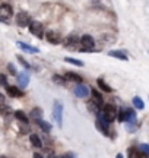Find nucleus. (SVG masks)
I'll return each mask as SVG.
<instances>
[{
    "instance_id": "obj_1",
    "label": "nucleus",
    "mask_w": 149,
    "mask_h": 158,
    "mask_svg": "<svg viewBox=\"0 0 149 158\" xmlns=\"http://www.w3.org/2000/svg\"><path fill=\"white\" fill-rule=\"evenodd\" d=\"M99 114H101L108 123H111V122H114L115 118H117V108H115V106H113V104H105V106H103Z\"/></svg>"
},
{
    "instance_id": "obj_2",
    "label": "nucleus",
    "mask_w": 149,
    "mask_h": 158,
    "mask_svg": "<svg viewBox=\"0 0 149 158\" xmlns=\"http://www.w3.org/2000/svg\"><path fill=\"white\" fill-rule=\"evenodd\" d=\"M29 31L31 34H34L37 38H44V25L40 22V21H31L29 22Z\"/></svg>"
},
{
    "instance_id": "obj_3",
    "label": "nucleus",
    "mask_w": 149,
    "mask_h": 158,
    "mask_svg": "<svg viewBox=\"0 0 149 158\" xmlns=\"http://www.w3.org/2000/svg\"><path fill=\"white\" fill-rule=\"evenodd\" d=\"M80 44L83 45V48H80V51H95L94 50V45H95V40L92 38V35L85 34L80 37Z\"/></svg>"
},
{
    "instance_id": "obj_4",
    "label": "nucleus",
    "mask_w": 149,
    "mask_h": 158,
    "mask_svg": "<svg viewBox=\"0 0 149 158\" xmlns=\"http://www.w3.org/2000/svg\"><path fill=\"white\" fill-rule=\"evenodd\" d=\"M13 15V7L9 3H2L0 5V22L9 21Z\"/></svg>"
},
{
    "instance_id": "obj_5",
    "label": "nucleus",
    "mask_w": 149,
    "mask_h": 158,
    "mask_svg": "<svg viewBox=\"0 0 149 158\" xmlns=\"http://www.w3.org/2000/svg\"><path fill=\"white\" fill-rule=\"evenodd\" d=\"M73 92H74V95L78 97V98H88V97L91 95V89H89V86H86L85 84H78L76 86H74V89H73Z\"/></svg>"
},
{
    "instance_id": "obj_6",
    "label": "nucleus",
    "mask_w": 149,
    "mask_h": 158,
    "mask_svg": "<svg viewBox=\"0 0 149 158\" xmlns=\"http://www.w3.org/2000/svg\"><path fill=\"white\" fill-rule=\"evenodd\" d=\"M53 116L56 118V122H57L58 127H62L63 126V106L60 104L58 101L54 102V108H53Z\"/></svg>"
},
{
    "instance_id": "obj_7",
    "label": "nucleus",
    "mask_w": 149,
    "mask_h": 158,
    "mask_svg": "<svg viewBox=\"0 0 149 158\" xmlns=\"http://www.w3.org/2000/svg\"><path fill=\"white\" fill-rule=\"evenodd\" d=\"M29 22H31V16H29L28 12H19L16 15V25L18 27L25 28V27L29 25Z\"/></svg>"
},
{
    "instance_id": "obj_8",
    "label": "nucleus",
    "mask_w": 149,
    "mask_h": 158,
    "mask_svg": "<svg viewBox=\"0 0 149 158\" xmlns=\"http://www.w3.org/2000/svg\"><path fill=\"white\" fill-rule=\"evenodd\" d=\"M108 122L105 120V118L101 116V114L98 113L97 114V123H95V126H97V129L101 132V133H104V135H108Z\"/></svg>"
},
{
    "instance_id": "obj_9",
    "label": "nucleus",
    "mask_w": 149,
    "mask_h": 158,
    "mask_svg": "<svg viewBox=\"0 0 149 158\" xmlns=\"http://www.w3.org/2000/svg\"><path fill=\"white\" fill-rule=\"evenodd\" d=\"M6 92L10 98H19V97H23V94H25V92H22L21 88L12 86V85H6Z\"/></svg>"
},
{
    "instance_id": "obj_10",
    "label": "nucleus",
    "mask_w": 149,
    "mask_h": 158,
    "mask_svg": "<svg viewBox=\"0 0 149 158\" xmlns=\"http://www.w3.org/2000/svg\"><path fill=\"white\" fill-rule=\"evenodd\" d=\"M16 45L22 51H25V53H29V54H37V53H40V50H38L37 47H34V45H29V44H26V43H22V41H18Z\"/></svg>"
},
{
    "instance_id": "obj_11",
    "label": "nucleus",
    "mask_w": 149,
    "mask_h": 158,
    "mask_svg": "<svg viewBox=\"0 0 149 158\" xmlns=\"http://www.w3.org/2000/svg\"><path fill=\"white\" fill-rule=\"evenodd\" d=\"M29 84V73L28 70H25V72H22L21 75H18V85L22 88V89H25L26 86H28Z\"/></svg>"
},
{
    "instance_id": "obj_12",
    "label": "nucleus",
    "mask_w": 149,
    "mask_h": 158,
    "mask_svg": "<svg viewBox=\"0 0 149 158\" xmlns=\"http://www.w3.org/2000/svg\"><path fill=\"white\" fill-rule=\"evenodd\" d=\"M46 38H47V41H48V43H51V44H58V43H62V35L57 34V32H54V31L47 32Z\"/></svg>"
},
{
    "instance_id": "obj_13",
    "label": "nucleus",
    "mask_w": 149,
    "mask_h": 158,
    "mask_svg": "<svg viewBox=\"0 0 149 158\" xmlns=\"http://www.w3.org/2000/svg\"><path fill=\"white\" fill-rule=\"evenodd\" d=\"M108 56L110 57H114V59H119V60H124V62H127V60H129L127 54L124 53V51H121V50H110L108 51Z\"/></svg>"
},
{
    "instance_id": "obj_14",
    "label": "nucleus",
    "mask_w": 149,
    "mask_h": 158,
    "mask_svg": "<svg viewBox=\"0 0 149 158\" xmlns=\"http://www.w3.org/2000/svg\"><path fill=\"white\" fill-rule=\"evenodd\" d=\"M64 79H66V81H70V82H74V84H80V82L83 81L80 75L74 73V72H66V73H64Z\"/></svg>"
},
{
    "instance_id": "obj_15",
    "label": "nucleus",
    "mask_w": 149,
    "mask_h": 158,
    "mask_svg": "<svg viewBox=\"0 0 149 158\" xmlns=\"http://www.w3.org/2000/svg\"><path fill=\"white\" fill-rule=\"evenodd\" d=\"M29 142H31V145L34 148L42 147V141H41V138L37 135V133H31V135H29Z\"/></svg>"
},
{
    "instance_id": "obj_16",
    "label": "nucleus",
    "mask_w": 149,
    "mask_h": 158,
    "mask_svg": "<svg viewBox=\"0 0 149 158\" xmlns=\"http://www.w3.org/2000/svg\"><path fill=\"white\" fill-rule=\"evenodd\" d=\"M97 84H98V86H99V89L104 91V92H107V94H111V92H113V88H111V86H110V85L107 84V82H105L103 78L98 79Z\"/></svg>"
},
{
    "instance_id": "obj_17",
    "label": "nucleus",
    "mask_w": 149,
    "mask_h": 158,
    "mask_svg": "<svg viewBox=\"0 0 149 158\" xmlns=\"http://www.w3.org/2000/svg\"><path fill=\"white\" fill-rule=\"evenodd\" d=\"M37 126H40L41 129H42V132H46V133H48L50 130H51V124L48 123V122H44L42 118H40V120H35L34 122Z\"/></svg>"
},
{
    "instance_id": "obj_18",
    "label": "nucleus",
    "mask_w": 149,
    "mask_h": 158,
    "mask_svg": "<svg viewBox=\"0 0 149 158\" xmlns=\"http://www.w3.org/2000/svg\"><path fill=\"white\" fill-rule=\"evenodd\" d=\"M91 95H92V100L95 102H98L99 106H104V101H103V95L101 92H98L97 89H91Z\"/></svg>"
},
{
    "instance_id": "obj_19",
    "label": "nucleus",
    "mask_w": 149,
    "mask_h": 158,
    "mask_svg": "<svg viewBox=\"0 0 149 158\" xmlns=\"http://www.w3.org/2000/svg\"><path fill=\"white\" fill-rule=\"evenodd\" d=\"M13 114H15V117H16L19 122H22V123H26V124H28L29 118H28V116H26V114L23 113L22 110H16V111H15Z\"/></svg>"
},
{
    "instance_id": "obj_20",
    "label": "nucleus",
    "mask_w": 149,
    "mask_h": 158,
    "mask_svg": "<svg viewBox=\"0 0 149 158\" xmlns=\"http://www.w3.org/2000/svg\"><path fill=\"white\" fill-rule=\"evenodd\" d=\"M31 118H32V122H35V120H40V118H42V110L41 108H32V111H31Z\"/></svg>"
},
{
    "instance_id": "obj_21",
    "label": "nucleus",
    "mask_w": 149,
    "mask_h": 158,
    "mask_svg": "<svg viewBox=\"0 0 149 158\" xmlns=\"http://www.w3.org/2000/svg\"><path fill=\"white\" fill-rule=\"evenodd\" d=\"M132 102H133V106H135V108H138V110H143L145 108V102L140 97H133Z\"/></svg>"
},
{
    "instance_id": "obj_22",
    "label": "nucleus",
    "mask_w": 149,
    "mask_h": 158,
    "mask_svg": "<svg viewBox=\"0 0 149 158\" xmlns=\"http://www.w3.org/2000/svg\"><path fill=\"white\" fill-rule=\"evenodd\" d=\"M79 37H76V35H70V37H67V40H66V47H70L72 48V45H78L79 44Z\"/></svg>"
},
{
    "instance_id": "obj_23",
    "label": "nucleus",
    "mask_w": 149,
    "mask_h": 158,
    "mask_svg": "<svg viewBox=\"0 0 149 158\" xmlns=\"http://www.w3.org/2000/svg\"><path fill=\"white\" fill-rule=\"evenodd\" d=\"M0 114H2V116H9V114H12V107L7 106V104H5V102H0Z\"/></svg>"
},
{
    "instance_id": "obj_24",
    "label": "nucleus",
    "mask_w": 149,
    "mask_h": 158,
    "mask_svg": "<svg viewBox=\"0 0 149 158\" xmlns=\"http://www.w3.org/2000/svg\"><path fill=\"white\" fill-rule=\"evenodd\" d=\"M64 62L66 63H70V64H74V66H83L85 63L82 62V60H76V59H72V57H64Z\"/></svg>"
},
{
    "instance_id": "obj_25",
    "label": "nucleus",
    "mask_w": 149,
    "mask_h": 158,
    "mask_svg": "<svg viewBox=\"0 0 149 158\" xmlns=\"http://www.w3.org/2000/svg\"><path fill=\"white\" fill-rule=\"evenodd\" d=\"M139 151L143 154V157H149V145L148 143H140V145H139Z\"/></svg>"
},
{
    "instance_id": "obj_26",
    "label": "nucleus",
    "mask_w": 149,
    "mask_h": 158,
    "mask_svg": "<svg viewBox=\"0 0 149 158\" xmlns=\"http://www.w3.org/2000/svg\"><path fill=\"white\" fill-rule=\"evenodd\" d=\"M129 157H143V154L139 151V148L136 149V148H130L129 149Z\"/></svg>"
},
{
    "instance_id": "obj_27",
    "label": "nucleus",
    "mask_w": 149,
    "mask_h": 158,
    "mask_svg": "<svg viewBox=\"0 0 149 158\" xmlns=\"http://www.w3.org/2000/svg\"><path fill=\"white\" fill-rule=\"evenodd\" d=\"M117 118H119V122H124L126 120V110H124V107L117 111Z\"/></svg>"
},
{
    "instance_id": "obj_28",
    "label": "nucleus",
    "mask_w": 149,
    "mask_h": 158,
    "mask_svg": "<svg viewBox=\"0 0 149 158\" xmlns=\"http://www.w3.org/2000/svg\"><path fill=\"white\" fill-rule=\"evenodd\" d=\"M53 81H54L56 84H58V85H64V84H66V79H64V76H60V75H54V76H53Z\"/></svg>"
},
{
    "instance_id": "obj_29",
    "label": "nucleus",
    "mask_w": 149,
    "mask_h": 158,
    "mask_svg": "<svg viewBox=\"0 0 149 158\" xmlns=\"http://www.w3.org/2000/svg\"><path fill=\"white\" fill-rule=\"evenodd\" d=\"M16 57H18V62L21 63V64H22V66L26 69V70H28V69H31V64H29V63L26 62V60H25L22 56H16Z\"/></svg>"
},
{
    "instance_id": "obj_30",
    "label": "nucleus",
    "mask_w": 149,
    "mask_h": 158,
    "mask_svg": "<svg viewBox=\"0 0 149 158\" xmlns=\"http://www.w3.org/2000/svg\"><path fill=\"white\" fill-rule=\"evenodd\" d=\"M7 70H9V73L13 75V76L16 75V68H15V64H12V63H9V64H7Z\"/></svg>"
},
{
    "instance_id": "obj_31",
    "label": "nucleus",
    "mask_w": 149,
    "mask_h": 158,
    "mask_svg": "<svg viewBox=\"0 0 149 158\" xmlns=\"http://www.w3.org/2000/svg\"><path fill=\"white\" fill-rule=\"evenodd\" d=\"M2 85H6V76L3 73H0V86Z\"/></svg>"
},
{
    "instance_id": "obj_32",
    "label": "nucleus",
    "mask_w": 149,
    "mask_h": 158,
    "mask_svg": "<svg viewBox=\"0 0 149 158\" xmlns=\"http://www.w3.org/2000/svg\"><path fill=\"white\" fill-rule=\"evenodd\" d=\"M21 133H29V129H28V126H26V123H25V126L23 127H21Z\"/></svg>"
},
{
    "instance_id": "obj_33",
    "label": "nucleus",
    "mask_w": 149,
    "mask_h": 158,
    "mask_svg": "<svg viewBox=\"0 0 149 158\" xmlns=\"http://www.w3.org/2000/svg\"><path fill=\"white\" fill-rule=\"evenodd\" d=\"M62 157H63V158H72V157H76V155H74V154L73 152H67V154H63V155H62Z\"/></svg>"
},
{
    "instance_id": "obj_34",
    "label": "nucleus",
    "mask_w": 149,
    "mask_h": 158,
    "mask_svg": "<svg viewBox=\"0 0 149 158\" xmlns=\"http://www.w3.org/2000/svg\"><path fill=\"white\" fill-rule=\"evenodd\" d=\"M0 102H5V95L3 94H0Z\"/></svg>"
}]
</instances>
